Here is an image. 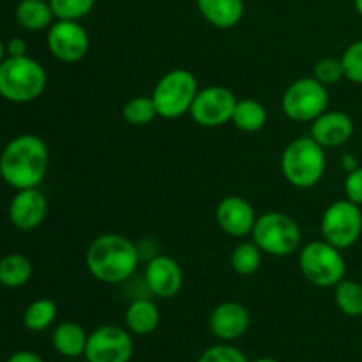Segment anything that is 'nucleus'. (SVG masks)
I'll return each mask as SVG.
<instances>
[{"instance_id":"1a4fd4ad","label":"nucleus","mask_w":362,"mask_h":362,"mask_svg":"<svg viewBox=\"0 0 362 362\" xmlns=\"http://www.w3.org/2000/svg\"><path fill=\"white\" fill-rule=\"evenodd\" d=\"M322 237L338 250H349L362 235L361 205L350 200L332 202L324 211L320 223Z\"/></svg>"},{"instance_id":"a211bd4d","label":"nucleus","mask_w":362,"mask_h":362,"mask_svg":"<svg viewBox=\"0 0 362 362\" xmlns=\"http://www.w3.org/2000/svg\"><path fill=\"white\" fill-rule=\"evenodd\" d=\"M197 7L207 23L221 30L237 27L244 16V0H197Z\"/></svg>"},{"instance_id":"f8f14e48","label":"nucleus","mask_w":362,"mask_h":362,"mask_svg":"<svg viewBox=\"0 0 362 362\" xmlns=\"http://www.w3.org/2000/svg\"><path fill=\"white\" fill-rule=\"evenodd\" d=\"M237 101L239 99L230 88L212 85V87L198 90L191 105L189 115L202 127H221L226 122H232Z\"/></svg>"},{"instance_id":"423d86ee","label":"nucleus","mask_w":362,"mask_h":362,"mask_svg":"<svg viewBox=\"0 0 362 362\" xmlns=\"http://www.w3.org/2000/svg\"><path fill=\"white\" fill-rule=\"evenodd\" d=\"M299 267L304 278L315 286L331 288L346 276V262L341 250L327 240H313L299 253Z\"/></svg>"},{"instance_id":"b1692460","label":"nucleus","mask_w":362,"mask_h":362,"mask_svg":"<svg viewBox=\"0 0 362 362\" xmlns=\"http://www.w3.org/2000/svg\"><path fill=\"white\" fill-rule=\"evenodd\" d=\"M57 318V304L52 299L32 300L23 313V325L32 332H42L52 327Z\"/></svg>"},{"instance_id":"cd10ccee","label":"nucleus","mask_w":362,"mask_h":362,"mask_svg":"<svg viewBox=\"0 0 362 362\" xmlns=\"http://www.w3.org/2000/svg\"><path fill=\"white\" fill-rule=\"evenodd\" d=\"M57 20H78L88 16L98 0H48Z\"/></svg>"},{"instance_id":"aec40b11","label":"nucleus","mask_w":362,"mask_h":362,"mask_svg":"<svg viewBox=\"0 0 362 362\" xmlns=\"http://www.w3.org/2000/svg\"><path fill=\"white\" fill-rule=\"evenodd\" d=\"M14 20L23 30H48L57 20L48 0H20L14 7Z\"/></svg>"},{"instance_id":"7c9ffc66","label":"nucleus","mask_w":362,"mask_h":362,"mask_svg":"<svg viewBox=\"0 0 362 362\" xmlns=\"http://www.w3.org/2000/svg\"><path fill=\"white\" fill-rule=\"evenodd\" d=\"M197 362H250L247 357L240 352L235 346L228 345V343H219V345L209 346L204 350Z\"/></svg>"},{"instance_id":"2eb2a0df","label":"nucleus","mask_w":362,"mask_h":362,"mask_svg":"<svg viewBox=\"0 0 362 362\" xmlns=\"http://www.w3.org/2000/svg\"><path fill=\"white\" fill-rule=\"evenodd\" d=\"M9 221L21 232L35 230L48 214V200L39 187L18 189L9 204Z\"/></svg>"},{"instance_id":"412c9836","label":"nucleus","mask_w":362,"mask_h":362,"mask_svg":"<svg viewBox=\"0 0 362 362\" xmlns=\"http://www.w3.org/2000/svg\"><path fill=\"white\" fill-rule=\"evenodd\" d=\"M88 334L76 322H62L53 329L52 345L57 354L67 359H78L87 349Z\"/></svg>"},{"instance_id":"473e14b6","label":"nucleus","mask_w":362,"mask_h":362,"mask_svg":"<svg viewBox=\"0 0 362 362\" xmlns=\"http://www.w3.org/2000/svg\"><path fill=\"white\" fill-rule=\"evenodd\" d=\"M27 42L21 37H11L9 41L6 42V52L7 57H23L27 55Z\"/></svg>"},{"instance_id":"393cba45","label":"nucleus","mask_w":362,"mask_h":362,"mask_svg":"<svg viewBox=\"0 0 362 362\" xmlns=\"http://www.w3.org/2000/svg\"><path fill=\"white\" fill-rule=\"evenodd\" d=\"M334 303L346 317H362V285L354 279H341L334 286Z\"/></svg>"},{"instance_id":"a878e982","label":"nucleus","mask_w":362,"mask_h":362,"mask_svg":"<svg viewBox=\"0 0 362 362\" xmlns=\"http://www.w3.org/2000/svg\"><path fill=\"white\" fill-rule=\"evenodd\" d=\"M262 255L264 251L253 240H246L233 247L230 255V265L239 276H253L260 269Z\"/></svg>"},{"instance_id":"c756f323","label":"nucleus","mask_w":362,"mask_h":362,"mask_svg":"<svg viewBox=\"0 0 362 362\" xmlns=\"http://www.w3.org/2000/svg\"><path fill=\"white\" fill-rule=\"evenodd\" d=\"M313 78H317V80L320 81V83H324L325 87L339 83V81L345 78V71H343L341 59L325 57V59L318 60V62L315 64Z\"/></svg>"},{"instance_id":"4c0bfd02","label":"nucleus","mask_w":362,"mask_h":362,"mask_svg":"<svg viewBox=\"0 0 362 362\" xmlns=\"http://www.w3.org/2000/svg\"><path fill=\"white\" fill-rule=\"evenodd\" d=\"M253 362H279V361L272 359V357H260V359H255Z\"/></svg>"},{"instance_id":"f3484780","label":"nucleus","mask_w":362,"mask_h":362,"mask_svg":"<svg viewBox=\"0 0 362 362\" xmlns=\"http://www.w3.org/2000/svg\"><path fill=\"white\" fill-rule=\"evenodd\" d=\"M354 134V120L349 113L339 110H325L311 122V134L324 148H336L349 144Z\"/></svg>"},{"instance_id":"72a5a7b5","label":"nucleus","mask_w":362,"mask_h":362,"mask_svg":"<svg viewBox=\"0 0 362 362\" xmlns=\"http://www.w3.org/2000/svg\"><path fill=\"white\" fill-rule=\"evenodd\" d=\"M6 362H45L39 354L32 352V350H18V352L11 354L9 359Z\"/></svg>"},{"instance_id":"ddd939ff","label":"nucleus","mask_w":362,"mask_h":362,"mask_svg":"<svg viewBox=\"0 0 362 362\" xmlns=\"http://www.w3.org/2000/svg\"><path fill=\"white\" fill-rule=\"evenodd\" d=\"M144 279L152 296L159 299H172L182 290L184 272L179 262L172 257L158 255L148 260Z\"/></svg>"},{"instance_id":"20e7f679","label":"nucleus","mask_w":362,"mask_h":362,"mask_svg":"<svg viewBox=\"0 0 362 362\" xmlns=\"http://www.w3.org/2000/svg\"><path fill=\"white\" fill-rule=\"evenodd\" d=\"M327 168L325 148L311 136L296 138L281 154V172L286 182L299 189H310L324 179Z\"/></svg>"},{"instance_id":"dca6fc26","label":"nucleus","mask_w":362,"mask_h":362,"mask_svg":"<svg viewBox=\"0 0 362 362\" xmlns=\"http://www.w3.org/2000/svg\"><path fill=\"white\" fill-rule=\"evenodd\" d=\"M251 325V315L244 304L225 300L211 311L209 329L223 343L243 338Z\"/></svg>"},{"instance_id":"6ab92c4d","label":"nucleus","mask_w":362,"mask_h":362,"mask_svg":"<svg viewBox=\"0 0 362 362\" xmlns=\"http://www.w3.org/2000/svg\"><path fill=\"white\" fill-rule=\"evenodd\" d=\"M124 320H126V329L131 334L148 336L159 327L161 313H159V308L156 306L154 300L140 297L126 308Z\"/></svg>"},{"instance_id":"f257e3e1","label":"nucleus","mask_w":362,"mask_h":362,"mask_svg":"<svg viewBox=\"0 0 362 362\" xmlns=\"http://www.w3.org/2000/svg\"><path fill=\"white\" fill-rule=\"evenodd\" d=\"M140 247L120 233L95 237L85 253V264L92 278L105 285L127 281L140 264Z\"/></svg>"},{"instance_id":"0eeeda50","label":"nucleus","mask_w":362,"mask_h":362,"mask_svg":"<svg viewBox=\"0 0 362 362\" xmlns=\"http://www.w3.org/2000/svg\"><path fill=\"white\" fill-rule=\"evenodd\" d=\"M251 235L253 243L271 257H290L303 240L299 223L283 212H267L257 218Z\"/></svg>"},{"instance_id":"e433bc0d","label":"nucleus","mask_w":362,"mask_h":362,"mask_svg":"<svg viewBox=\"0 0 362 362\" xmlns=\"http://www.w3.org/2000/svg\"><path fill=\"white\" fill-rule=\"evenodd\" d=\"M354 6H356V11L359 13V16L362 18V0H354Z\"/></svg>"},{"instance_id":"58836bf2","label":"nucleus","mask_w":362,"mask_h":362,"mask_svg":"<svg viewBox=\"0 0 362 362\" xmlns=\"http://www.w3.org/2000/svg\"><path fill=\"white\" fill-rule=\"evenodd\" d=\"M4 180V177H2V168H0V182H2Z\"/></svg>"},{"instance_id":"2f4dec72","label":"nucleus","mask_w":362,"mask_h":362,"mask_svg":"<svg viewBox=\"0 0 362 362\" xmlns=\"http://www.w3.org/2000/svg\"><path fill=\"white\" fill-rule=\"evenodd\" d=\"M343 189H345L346 200L362 205V166H357L346 173Z\"/></svg>"},{"instance_id":"39448f33","label":"nucleus","mask_w":362,"mask_h":362,"mask_svg":"<svg viewBox=\"0 0 362 362\" xmlns=\"http://www.w3.org/2000/svg\"><path fill=\"white\" fill-rule=\"evenodd\" d=\"M198 81L194 74L187 69H172L159 78L152 90L158 115L163 119H179L189 113L191 105L198 94Z\"/></svg>"},{"instance_id":"9b49d317","label":"nucleus","mask_w":362,"mask_h":362,"mask_svg":"<svg viewBox=\"0 0 362 362\" xmlns=\"http://www.w3.org/2000/svg\"><path fill=\"white\" fill-rule=\"evenodd\" d=\"M46 45L57 60L64 64H76L88 53L90 37L78 20H55L48 28Z\"/></svg>"},{"instance_id":"c85d7f7f","label":"nucleus","mask_w":362,"mask_h":362,"mask_svg":"<svg viewBox=\"0 0 362 362\" xmlns=\"http://www.w3.org/2000/svg\"><path fill=\"white\" fill-rule=\"evenodd\" d=\"M345 78L356 85H362V39L354 41L341 55Z\"/></svg>"},{"instance_id":"f03ea898","label":"nucleus","mask_w":362,"mask_h":362,"mask_svg":"<svg viewBox=\"0 0 362 362\" xmlns=\"http://www.w3.org/2000/svg\"><path fill=\"white\" fill-rule=\"evenodd\" d=\"M49 165V152L42 138L35 134L14 136L0 154L4 182L14 189L39 187Z\"/></svg>"},{"instance_id":"f704fd0d","label":"nucleus","mask_w":362,"mask_h":362,"mask_svg":"<svg viewBox=\"0 0 362 362\" xmlns=\"http://www.w3.org/2000/svg\"><path fill=\"white\" fill-rule=\"evenodd\" d=\"M343 166L346 168V172H350V170L357 168V166H359V163H357V159L354 158V156L345 154V156H343Z\"/></svg>"},{"instance_id":"4468645a","label":"nucleus","mask_w":362,"mask_h":362,"mask_svg":"<svg viewBox=\"0 0 362 362\" xmlns=\"http://www.w3.org/2000/svg\"><path fill=\"white\" fill-rule=\"evenodd\" d=\"M216 221L226 235L240 239L251 235L257 223V212L246 198L230 194L216 207Z\"/></svg>"},{"instance_id":"5701e85b","label":"nucleus","mask_w":362,"mask_h":362,"mask_svg":"<svg viewBox=\"0 0 362 362\" xmlns=\"http://www.w3.org/2000/svg\"><path fill=\"white\" fill-rule=\"evenodd\" d=\"M267 119V110L262 103L255 99H240L233 110L232 124L243 133H258L265 127Z\"/></svg>"},{"instance_id":"7ed1b4c3","label":"nucleus","mask_w":362,"mask_h":362,"mask_svg":"<svg viewBox=\"0 0 362 362\" xmlns=\"http://www.w3.org/2000/svg\"><path fill=\"white\" fill-rule=\"evenodd\" d=\"M48 83L42 64L32 57H6L0 64V98L25 105L41 98Z\"/></svg>"},{"instance_id":"bb28decb","label":"nucleus","mask_w":362,"mask_h":362,"mask_svg":"<svg viewBox=\"0 0 362 362\" xmlns=\"http://www.w3.org/2000/svg\"><path fill=\"white\" fill-rule=\"evenodd\" d=\"M158 115L152 95H136L129 99L122 108V119L131 126H147Z\"/></svg>"},{"instance_id":"9d476101","label":"nucleus","mask_w":362,"mask_h":362,"mask_svg":"<svg viewBox=\"0 0 362 362\" xmlns=\"http://www.w3.org/2000/svg\"><path fill=\"white\" fill-rule=\"evenodd\" d=\"M134 352L131 332L120 325H101L88 334L85 361L129 362Z\"/></svg>"},{"instance_id":"c9c22d12","label":"nucleus","mask_w":362,"mask_h":362,"mask_svg":"<svg viewBox=\"0 0 362 362\" xmlns=\"http://www.w3.org/2000/svg\"><path fill=\"white\" fill-rule=\"evenodd\" d=\"M6 57H7V52H6V42H4L2 39H0V64H2L4 60H6Z\"/></svg>"},{"instance_id":"4be33fe9","label":"nucleus","mask_w":362,"mask_h":362,"mask_svg":"<svg viewBox=\"0 0 362 362\" xmlns=\"http://www.w3.org/2000/svg\"><path fill=\"white\" fill-rule=\"evenodd\" d=\"M32 262L25 255L9 253L0 258V285L6 288H20L32 278Z\"/></svg>"},{"instance_id":"6e6552de","label":"nucleus","mask_w":362,"mask_h":362,"mask_svg":"<svg viewBox=\"0 0 362 362\" xmlns=\"http://www.w3.org/2000/svg\"><path fill=\"white\" fill-rule=\"evenodd\" d=\"M329 90L313 76L299 78L285 90L281 108L293 122H313L327 110Z\"/></svg>"}]
</instances>
